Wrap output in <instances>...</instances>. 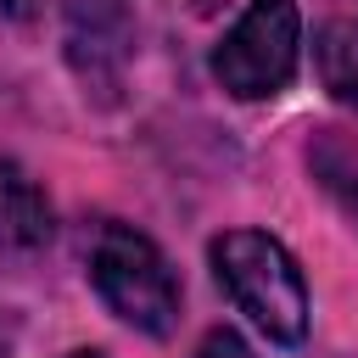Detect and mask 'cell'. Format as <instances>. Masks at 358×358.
<instances>
[{
	"label": "cell",
	"mask_w": 358,
	"mask_h": 358,
	"mask_svg": "<svg viewBox=\"0 0 358 358\" xmlns=\"http://www.w3.org/2000/svg\"><path fill=\"white\" fill-rule=\"evenodd\" d=\"M196 358H257V352L246 347V336H241V330H229V324H218V330H207V336H201V347H196Z\"/></svg>",
	"instance_id": "obj_7"
},
{
	"label": "cell",
	"mask_w": 358,
	"mask_h": 358,
	"mask_svg": "<svg viewBox=\"0 0 358 358\" xmlns=\"http://www.w3.org/2000/svg\"><path fill=\"white\" fill-rule=\"evenodd\" d=\"M50 229L56 224H50L45 190L17 162H0V252H39Z\"/></svg>",
	"instance_id": "obj_4"
},
{
	"label": "cell",
	"mask_w": 358,
	"mask_h": 358,
	"mask_svg": "<svg viewBox=\"0 0 358 358\" xmlns=\"http://www.w3.org/2000/svg\"><path fill=\"white\" fill-rule=\"evenodd\" d=\"M90 280L123 324L145 336H168L179 324V274L151 235L129 224H106L90 252Z\"/></svg>",
	"instance_id": "obj_2"
},
{
	"label": "cell",
	"mask_w": 358,
	"mask_h": 358,
	"mask_svg": "<svg viewBox=\"0 0 358 358\" xmlns=\"http://www.w3.org/2000/svg\"><path fill=\"white\" fill-rule=\"evenodd\" d=\"M308 162H313L319 185L347 207V218H358V134L324 129V134L308 145Z\"/></svg>",
	"instance_id": "obj_5"
},
{
	"label": "cell",
	"mask_w": 358,
	"mask_h": 358,
	"mask_svg": "<svg viewBox=\"0 0 358 358\" xmlns=\"http://www.w3.org/2000/svg\"><path fill=\"white\" fill-rule=\"evenodd\" d=\"M213 274L229 291V302L268 336V341H302L308 336V280L296 257L263 235V229H229L213 241Z\"/></svg>",
	"instance_id": "obj_1"
},
{
	"label": "cell",
	"mask_w": 358,
	"mask_h": 358,
	"mask_svg": "<svg viewBox=\"0 0 358 358\" xmlns=\"http://www.w3.org/2000/svg\"><path fill=\"white\" fill-rule=\"evenodd\" d=\"M67 358H106V352H67Z\"/></svg>",
	"instance_id": "obj_9"
},
{
	"label": "cell",
	"mask_w": 358,
	"mask_h": 358,
	"mask_svg": "<svg viewBox=\"0 0 358 358\" xmlns=\"http://www.w3.org/2000/svg\"><path fill=\"white\" fill-rule=\"evenodd\" d=\"M39 11V0H0V22H28Z\"/></svg>",
	"instance_id": "obj_8"
},
{
	"label": "cell",
	"mask_w": 358,
	"mask_h": 358,
	"mask_svg": "<svg viewBox=\"0 0 358 358\" xmlns=\"http://www.w3.org/2000/svg\"><path fill=\"white\" fill-rule=\"evenodd\" d=\"M313 62H319V78L324 90L341 101V106H358V17H341L319 34L313 45Z\"/></svg>",
	"instance_id": "obj_6"
},
{
	"label": "cell",
	"mask_w": 358,
	"mask_h": 358,
	"mask_svg": "<svg viewBox=\"0 0 358 358\" xmlns=\"http://www.w3.org/2000/svg\"><path fill=\"white\" fill-rule=\"evenodd\" d=\"M296 56H302L296 0H252L235 17V28L218 39L213 78L241 101H263V95H280L291 84Z\"/></svg>",
	"instance_id": "obj_3"
}]
</instances>
